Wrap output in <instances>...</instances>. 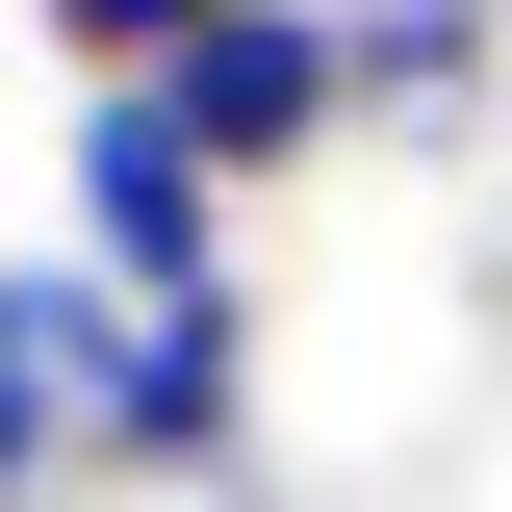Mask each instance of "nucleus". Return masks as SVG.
<instances>
[{
	"label": "nucleus",
	"instance_id": "obj_1",
	"mask_svg": "<svg viewBox=\"0 0 512 512\" xmlns=\"http://www.w3.org/2000/svg\"><path fill=\"white\" fill-rule=\"evenodd\" d=\"M52 256H103L128 308H205V282H231V154L180 128V77H77V180H52Z\"/></svg>",
	"mask_w": 512,
	"mask_h": 512
},
{
	"label": "nucleus",
	"instance_id": "obj_2",
	"mask_svg": "<svg viewBox=\"0 0 512 512\" xmlns=\"http://www.w3.org/2000/svg\"><path fill=\"white\" fill-rule=\"evenodd\" d=\"M103 487H256V308H128V384H103Z\"/></svg>",
	"mask_w": 512,
	"mask_h": 512
},
{
	"label": "nucleus",
	"instance_id": "obj_3",
	"mask_svg": "<svg viewBox=\"0 0 512 512\" xmlns=\"http://www.w3.org/2000/svg\"><path fill=\"white\" fill-rule=\"evenodd\" d=\"M180 128L231 154V180H308L333 128H359V52H333V0H231V26L180 52Z\"/></svg>",
	"mask_w": 512,
	"mask_h": 512
},
{
	"label": "nucleus",
	"instance_id": "obj_4",
	"mask_svg": "<svg viewBox=\"0 0 512 512\" xmlns=\"http://www.w3.org/2000/svg\"><path fill=\"white\" fill-rule=\"evenodd\" d=\"M0 384H26L52 436H103V384H128V282L103 256H0Z\"/></svg>",
	"mask_w": 512,
	"mask_h": 512
},
{
	"label": "nucleus",
	"instance_id": "obj_5",
	"mask_svg": "<svg viewBox=\"0 0 512 512\" xmlns=\"http://www.w3.org/2000/svg\"><path fill=\"white\" fill-rule=\"evenodd\" d=\"M333 52H359V103H461L487 77V0H333Z\"/></svg>",
	"mask_w": 512,
	"mask_h": 512
},
{
	"label": "nucleus",
	"instance_id": "obj_6",
	"mask_svg": "<svg viewBox=\"0 0 512 512\" xmlns=\"http://www.w3.org/2000/svg\"><path fill=\"white\" fill-rule=\"evenodd\" d=\"M26 26H52V52H77V77H180V52H205V26H231V0H26Z\"/></svg>",
	"mask_w": 512,
	"mask_h": 512
},
{
	"label": "nucleus",
	"instance_id": "obj_7",
	"mask_svg": "<svg viewBox=\"0 0 512 512\" xmlns=\"http://www.w3.org/2000/svg\"><path fill=\"white\" fill-rule=\"evenodd\" d=\"M52 461H77V436L26 410V384H0V512H52Z\"/></svg>",
	"mask_w": 512,
	"mask_h": 512
}]
</instances>
